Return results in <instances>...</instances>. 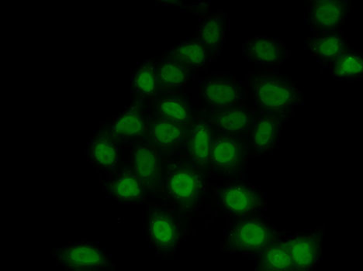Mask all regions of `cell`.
Instances as JSON below:
<instances>
[{"label": "cell", "instance_id": "cell-12", "mask_svg": "<svg viewBox=\"0 0 363 271\" xmlns=\"http://www.w3.org/2000/svg\"><path fill=\"white\" fill-rule=\"evenodd\" d=\"M223 209L234 214H247L263 205L261 194L244 184H230L220 193Z\"/></svg>", "mask_w": 363, "mask_h": 271}, {"label": "cell", "instance_id": "cell-13", "mask_svg": "<svg viewBox=\"0 0 363 271\" xmlns=\"http://www.w3.org/2000/svg\"><path fill=\"white\" fill-rule=\"evenodd\" d=\"M320 235L296 237L284 242L294 270H309L315 267L320 253Z\"/></svg>", "mask_w": 363, "mask_h": 271}, {"label": "cell", "instance_id": "cell-2", "mask_svg": "<svg viewBox=\"0 0 363 271\" xmlns=\"http://www.w3.org/2000/svg\"><path fill=\"white\" fill-rule=\"evenodd\" d=\"M164 186L170 198L186 211H193L199 207L203 191V176L191 161H169Z\"/></svg>", "mask_w": 363, "mask_h": 271}, {"label": "cell", "instance_id": "cell-23", "mask_svg": "<svg viewBox=\"0 0 363 271\" xmlns=\"http://www.w3.org/2000/svg\"><path fill=\"white\" fill-rule=\"evenodd\" d=\"M91 157L97 166L114 169L118 158V146L108 134L97 135L91 146Z\"/></svg>", "mask_w": 363, "mask_h": 271}, {"label": "cell", "instance_id": "cell-19", "mask_svg": "<svg viewBox=\"0 0 363 271\" xmlns=\"http://www.w3.org/2000/svg\"><path fill=\"white\" fill-rule=\"evenodd\" d=\"M150 136L153 142L162 149H170L184 137L185 125L164 118H160L151 123Z\"/></svg>", "mask_w": 363, "mask_h": 271}, {"label": "cell", "instance_id": "cell-26", "mask_svg": "<svg viewBox=\"0 0 363 271\" xmlns=\"http://www.w3.org/2000/svg\"><path fill=\"white\" fill-rule=\"evenodd\" d=\"M131 86L140 94L152 96L160 86L158 69L152 60L145 61L131 79Z\"/></svg>", "mask_w": 363, "mask_h": 271}, {"label": "cell", "instance_id": "cell-15", "mask_svg": "<svg viewBox=\"0 0 363 271\" xmlns=\"http://www.w3.org/2000/svg\"><path fill=\"white\" fill-rule=\"evenodd\" d=\"M144 115L137 105H132L114 120L107 134L115 142H128L145 132Z\"/></svg>", "mask_w": 363, "mask_h": 271}, {"label": "cell", "instance_id": "cell-10", "mask_svg": "<svg viewBox=\"0 0 363 271\" xmlns=\"http://www.w3.org/2000/svg\"><path fill=\"white\" fill-rule=\"evenodd\" d=\"M135 174L141 179L144 188H160L162 176L160 161L156 147L150 144H138L132 151Z\"/></svg>", "mask_w": 363, "mask_h": 271}, {"label": "cell", "instance_id": "cell-6", "mask_svg": "<svg viewBox=\"0 0 363 271\" xmlns=\"http://www.w3.org/2000/svg\"><path fill=\"white\" fill-rule=\"evenodd\" d=\"M247 154V145L241 138L225 134L213 139L211 163L225 175L238 173Z\"/></svg>", "mask_w": 363, "mask_h": 271}, {"label": "cell", "instance_id": "cell-20", "mask_svg": "<svg viewBox=\"0 0 363 271\" xmlns=\"http://www.w3.org/2000/svg\"><path fill=\"white\" fill-rule=\"evenodd\" d=\"M207 48L195 40L183 41L172 49L170 55L173 61L186 69H199L207 62Z\"/></svg>", "mask_w": 363, "mask_h": 271}, {"label": "cell", "instance_id": "cell-14", "mask_svg": "<svg viewBox=\"0 0 363 271\" xmlns=\"http://www.w3.org/2000/svg\"><path fill=\"white\" fill-rule=\"evenodd\" d=\"M286 116L267 114L255 121L252 133V145L259 153L272 151L281 135Z\"/></svg>", "mask_w": 363, "mask_h": 271}, {"label": "cell", "instance_id": "cell-16", "mask_svg": "<svg viewBox=\"0 0 363 271\" xmlns=\"http://www.w3.org/2000/svg\"><path fill=\"white\" fill-rule=\"evenodd\" d=\"M225 13L206 16L198 25L195 40L202 44L211 54L218 56L225 44Z\"/></svg>", "mask_w": 363, "mask_h": 271}, {"label": "cell", "instance_id": "cell-9", "mask_svg": "<svg viewBox=\"0 0 363 271\" xmlns=\"http://www.w3.org/2000/svg\"><path fill=\"white\" fill-rule=\"evenodd\" d=\"M304 47L324 67L349 51L344 33L336 30L318 32V35L305 38Z\"/></svg>", "mask_w": 363, "mask_h": 271}, {"label": "cell", "instance_id": "cell-21", "mask_svg": "<svg viewBox=\"0 0 363 271\" xmlns=\"http://www.w3.org/2000/svg\"><path fill=\"white\" fill-rule=\"evenodd\" d=\"M331 76L336 80H356L363 73V59L360 53L348 51L329 64Z\"/></svg>", "mask_w": 363, "mask_h": 271}, {"label": "cell", "instance_id": "cell-4", "mask_svg": "<svg viewBox=\"0 0 363 271\" xmlns=\"http://www.w3.org/2000/svg\"><path fill=\"white\" fill-rule=\"evenodd\" d=\"M274 241V233L262 221L243 219L230 229L225 249L229 252L259 251Z\"/></svg>", "mask_w": 363, "mask_h": 271}, {"label": "cell", "instance_id": "cell-27", "mask_svg": "<svg viewBox=\"0 0 363 271\" xmlns=\"http://www.w3.org/2000/svg\"><path fill=\"white\" fill-rule=\"evenodd\" d=\"M157 110L161 117L186 125L191 120V113L188 106L181 98L169 96L162 98L157 105Z\"/></svg>", "mask_w": 363, "mask_h": 271}, {"label": "cell", "instance_id": "cell-22", "mask_svg": "<svg viewBox=\"0 0 363 271\" xmlns=\"http://www.w3.org/2000/svg\"><path fill=\"white\" fill-rule=\"evenodd\" d=\"M144 187L135 171L123 170L114 180L112 192L119 201H135L141 198Z\"/></svg>", "mask_w": 363, "mask_h": 271}, {"label": "cell", "instance_id": "cell-3", "mask_svg": "<svg viewBox=\"0 0 363 271\" xmlns=\"http://www.w3.org/2000/svg\"><path fill=\"white\" fill-rule=\"evenodd\" d=\"M52 257L59 265L68 270H101L111 267L106 254L97 246L89 242L69 243L56 248Z\"/></svg>", "mask_w": 363, "mask_h": 271}, {"label": "cell", "instance_id": "cell-17", "mask_svg": "<svg viewBox=\"0 0 363 271\" xmlns=\"http://www.w3.org/2000/svg\"><path fill=\"white\" fill-rule=\"evenodd\" d=\"M209 122L217 127L219 132L240 134L250 128L252 117L242 109H213Z\"/></svg>", "mask_w": 363, "mask_h": 271}, {"label": "cell", "instance_id": "cell-7", "mask_svg": "<svg viewBox=\"0 0 363 271\" xmlns=\"http://www.w3.org/2000/svg\"><path fill=\"white\" fill-rule=\"evenodd\" d=\"M350 11L347 0H318L310 2L308 23L317 32L335 30L344 23Z\"/></svg>", "mask_w": 363, "mask_h": 271}, {"label": "cell", "instance_id": "cell-25", "mask_svg": "<svg viewBox=\"0 0 363 271\" xmlns=\"http://www.w3.org/2000/svg\"><path fill=\"white\" fill-rule=\"evenodd\" d=\"M189 70L168 56L162 60L158 69L160 86L167 89L183 88L189 79Z\"/></svg>", "mask_w": 363, "mask_h": 271}, {"label": "cell", "instance_id": "cell-8", "mask_svg": "<svg viewBox=\"0 0 363 271\" xmlns=\"http://www.w3.org/2000/svg\"><path fill=\"white\" fill-rule=\"evenodd\" d=\"M148 236L155 248L162 254L174 252L179 242V233L174 217L169 212L152 209L148 217Z\"/></svg>", "mask_w": 363, "mask_h": 271}, {"label": "cell", "instance_id": "cell-24", "mask_svg": "<svg viewBox=\"0 0 363 271\" xmlns=\"http://www.w3.org/2000/svg\"><path fill=\"white\" fill-rule=\"evenodd\" d=\"M260 269L265 271L294 270L293 263L284 243H271L264 248Z\"/></svg>", "mask_w": 363, "mask_h": 271}, {"label": "cell", "instance_id": "cell-5", "mask_svg": "<svg viewBox=\"0 0 363 271\" xmlns=\"http://www.w3.org/2000/svg\"><path fill=\"white\" fill-rule=\"evenodd\" d=\"M245 59L257 67H281L289 59V51L279 38L255 36L242 45Z\"/></svg>", "mask_w": 363, "mask_h": 271}, {"label": "cell", "instance_id": "cell-11", "mask_svg": "<svg viewBox=\"0 0 363 271\" xmlns=\"http://www.w3.org/2000/svg\"><path fill=\"white\" fill-rule=\"evenodd\" d=\"M201 94L213 109L218 110L238 104L242 100L244 91L242 87L233 80L209 78L202 81Z\"/></svg>", "mask_w": 363, "mask_h": 271}, {"label": "cell", "instance_id": "cell-1", "mask_svg": "<svg viewBox=\"0 0 363 271\" xmlns=\"http://www.w3.org/2000/svg\"><path fill=\"white\" fill-rule=\"evenodd\" d=\"M255 100L269 114L286 116L303 100V93L293 79L279 73L262 74L250 81Z\"/></svg>", "mask_w": 363, "mask_h": 271}, {"label": "cell", "instance_id": "cell-18", "mask_svg": "<svg viewBox=\"0 0 363 271\" xmlns=\"http://www.w3.org/2000/svg\"><path fill=\"white\" fill-rule=\"evenodd\" d=\"M212 141L209 123L200 120L192 129L188 143L189 155L198 166L203 167L211 163Z\"/></svg>", "mask_w": 363, "mask_h": 271}]
</instances>
